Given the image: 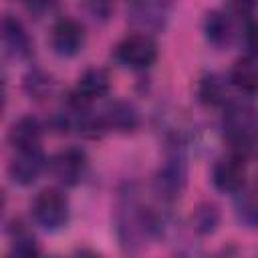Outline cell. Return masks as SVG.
Instances as JSON below:
<instances>
[{"mask_svg": "<svg viewBox=\"0 0 258 258\" xmlns=\"http://www.w3.org/2000/svg\"><path fill=\"white\" fill-rule=\"evenodd\" d=\"M115 232L125 252H137L145 236H151V212L143 208L129 189L121 194L115 210Z\"/></svg>", "mask_w": 258, "mask_h": 258, "instance_id": "cell-1", "label": "cell"}, {"mask_svg": "<svg viewBox=\"0 0 258 258\" xmlns=\"http://www.w3.org/2000/svg\"><path fill=\"white\" fill-rule=\"evenodd\" d=\"M222 127L234 151L246 155L258 141V111L244 101H230L222 117Z\"/></svg>", "mask_w": 258, "mask_h": 258, "instance_id": "cell-2", "label": "cell"}, {"mask_svg": "<svg viewBox=\"0 0 258 258\" xmlns=\"http://www.w3.org/2000/svg\"><path fill=\"white\" fill-rule=\"evenodd\" d=\"M185 183H187V157L181 141H175L167 149L165 161L159 165L153 177V189L161 200L173 202L181 196Z\"/></svg>", "mask_w": 258, "mask_h": 258, "instance_id": "cell-3", "label": "cell"}, {"mask_svg": "<svg viewBox=\"0 0 258 258\" xmlns=\"http://www.w3.org/2000/svg\"><path fill=\"white\" fill-rule=\"evenodd\" d=\"M30 214L46 232H58L69 222V200L56 187L40 189L30 204Z\"/></svg>", "mask_w": 258, "mask_h": 258, "instance_id": "cell-4", "label": "cell"}, {"mask_svg": "<svg viewBox=\"0 0 258 258\" xmlns=\"http://www.w3.org/2000/svg\"><path fill=\"white\" fill-rule=\"evenodd\" d=\"M115 58L127 69L143 71L157 60V42L147 32H135L125 36L115 46Z\"/></svg>", "mask_w": 258, "mask_h": 258, "instance_id": "cell-5", "label": "cell"}, {"mask_svg": "<svg viewBox=\"0 0 258 258\" xmlns=\"http://www.w3.org/2000/svg\"><path fill=\"white\" fill-rule=\"evenodd\" d=\"M175 0H127L129 20L145 30H163Z\"/></svg>", "mask_w": 258, "mask_h": 258, "instance_id": "cell-6", "label": "cell"}, {"mask_svg": "<svg viewBox=\"0 0 258 258\" xmlns=\"http://www.w3.org/2000/svg\"><path fill=\"white\" fill-rule=\"evenodd\" d=\"M89 167L87 153L81 147H67L48 159V169L62 185H77L83 181Z\"/></svg>", "mask_w": 258, "mask_h": 258, "instance_id": "cell-7", "label": "cell"}, {"mask_svg": "<svg viewBox=\"0 0 258 258\" xmlns=\"http://www.w3.org/2000/svg\"><path fill=\"white\" fill-rule=\"evenodd\" d=\"M212 181L222 194H240L246 183L244 155L232 151L230 155L220 157L212 169Z\"/></svg>", "mask_w": 258, "mask_h": 258, "instance_id": "cell-8", "label": "cell"}, {"mask_svg": "<svg viewBox=\"0 0 258 258\" xmlns=\"http://www.w3.org/2000/svg\"><path fill=\"white\" fill-rule=\"evenodd\" d=\"M85 30L75 18H58L50 28V46L60 56H75L83 50Z\"/></svg>", "mask_w": 258, "mask_h": 258, "instance_id": "cell-9", "label": "cell"}, {"mask_svg": "<svg viewBox=\"0 0 258 258\" xmlns=\"http://www.w3.org/2000/svg\"><path fill=\"white\" fill-rule=\"evenodd\" d=\"M44 165H46V157L42 153V147L18 149L8 165V173L18 185H30L38 179Z\"/></svg>", "mask_w": 258, "mask_h": 258, "instance_id": "cell-10", "label": "cell"}, {"mask_svg": "<svg viewBox=\"0 0 258 258\" xmlns=\"http://www.w3.org/2000/svg\"><path fill=\"white\" fill-rule=\"evenodd\" d=\"M40 139H42V123L32 115H24L16 119L8 131V141L14 147V151L40 147Z\"/></svg>", "mask_w": 258, "mask_h": 258, "instance_id": "cell-11", "label": "cell"}, {"mask_svg": "<svg viewBox=\"0 0 258 258\" xmlns=\"http://www.w3.org/2000/svg\"><path fill=\"white\" fill-rule=\"evenodd\" d=\"M2 38L6 44V50L18 58H26L32 52V40L24 28V24L16 18L6 14L2 18Z\"/></svg>", "mask_w": 258, "mask_h": 258, "instance_id": "cell-12", "label": "cell"}, {"mask_svg": "<svg viewBox=\"0 0 258 258\" xmlns=\"http://www.w3.org/2000/svg\"><path fill=\"white\" fill-rule=\"evenodd\" d=\"M103 119H105L109 129H117V131H123V133L135 131L139 127V123H141L137 109L127 101L109 103L105 107V111H103Z\"/></svg>", "mask_w": 258, "mask_h": 258, "instance_id": "cell-13", "label": "cell"}, {"mask_svg": "<svg viewBox=\"0 0 258 258\" xmlns=\"http://www.w3.org/2000/svg\"><path fill=\"white\" fill-rule=\"evenodd\" d=\"M228 83L242 95H248V97L256 95L258 93V64L252 58L236 60L228 73Z\"/></svg>", "mask_w": 258, "mask_h": 258, "instance_id": "cell-14", "label": "cell"}, {"mask_svg": "<svg viewBox=\"0 0 258 258\" xmlns=\"http://www.w3.org/2000/svg\"><path fill=\"white\" fill-rule=\"evenodd\" d=\"M109 87H111L109 75H107L103 69H97V67H95V69H87V71L79 77L75 93H77L81 99H85V101H93V99L105 97V95L109 93Z\"/></svg>", "mask_w": 258, "mask_h": 258, "instance_id": "cell-15", "label": "cell"}, {"mask_svg": "<svg viewBox=\"0 0 258 258\" xmlns=\"http://www.w3.org/2000/svg\"><path fill=\"white\" fill-rule=\"evenodd\" d=\"M204 34H206V40L212 42L214 46L228 44V40L232 36L230 16L226 12H220V10L208 12L204 18Z\"/></svg>", "mask_w": 258, "mask_h": 258, "instance_id": "cell-16", "label": "cell"}, {"mask_svg": "<svg viewBox=\"0 0 258 258\" xmlns=\"http://www.w3.org/2000/svg\"><path fill=\"white\" fill-rule=\"evenodd\" d=\"M220 224V210L216 204H200L191 214V228L200 236H210L218 230Z\"/></svg>", "mask_w": 258, "mask_h": 258, "instance_id": "cell-17", "label": "cell"}, {"mask_svg": "<svg viewBox=\"0 0 258 258\" xmlns=\"http://www.w3.org/2000/svg\"><path fill=\"white\" fill-rule=\"evenodd\" d=\"M198 99L206 107H216L226 103V91L216 75H204L198 83Z\"/></svg>", "mask_w": 258, "mask_h": 258, "instance_id": "cell-18", "label": "cell"}, {"mask_svg": "<svg viewBox=\"0 0 258 258\" xmlns=\"http://www.w3.org/2000/svg\"><path fill=\"white\" fill-rule=\"evenodd\" d=\"M12 254L16 256H38L40 248L32 232H28L20 222L12 228Z\"/></svg>", "mask_w": 258, "mask_h": 258, "instance_id": "cell-19", "label": "cell"}, {"mask_svg": "<svg viewBox=\"0 0 258 258\" xmlns=\"http://www.w3.org/2000/svg\"><path fill=\"white\" fill-rule=\"evenodd\" d=\"M236 220L250 228V230H258V200L252 196H240L236 200Z\"/></svg>", "mask_w": 258, "mask_h": 258, "instance_id": "cell-20", "label": "cell"}, {"mask_svg": "<svg viewBox=\"0 0 258 258\" xmlns=\"http://www.w3.org/2000/svg\"><path fill=\"white\" fill-rule=\"evenodd\" d=\"M52 79L48 75H44L42 71H30L26 77H24V89L30 97L34 99H44L52 93Z\"/></svg>", "mask_w": 258, "mask_h": 258, "instance_id": "cell-21", "label": "cell"}, {"mask_svg": "<svg viewBox=\"0 0 258 258\" xmlns=\"http://www.w3.org/2000/svg\"><path fill=\"white\" fill-rule=\"evenodd\" d=\"M258 6V0H226V14L236 18H250Z\"/></svg>", "mask_w": 258, "mask_h": 258, "instance_id": "cell-22", "label": "cell"}, {"mask_svg": "<svg viewBox=\"0 0 258 258\" xmlns=\"http://www.w3.org/2000/svg\"><path fill=\"white\" fill-rule=\"evenodd\" d=\"M87 12L95 20H107L113 12V0H87Z\"/></svg>", "mask_w": 258, "mask_h": 258, "instance_id": "cell-23", "label": "cell"}, {"mask_svg": "<svg viewBox=\"0 0 258 258\" xmlns=\"http://www.w3.org/2000/svg\"><path fill=\"white\" fill-rule=\"evenodd\" d=\"M244 46L250 56H258V20H248L244 26Z\"/></svg>", "mask_w": 258, "mask_h": 258, "instance_id": "cell-24", "label": "cell"}, {"mask_svg": "<svg viewBox=\"0 0 258 258\" xmlns=\"http://www.w3.org/2000/svg\"><path fill=\"white\" fill-rule=\"evenodd\" d=\"M58 0H26V10L30 14H34L36 18L46 16L48 12H52L56 8Z\"/></svg>", "mask_w": 258, "mask_h": 258, "instance_id": "cell-25", "label": "cell"}]
</instances>
